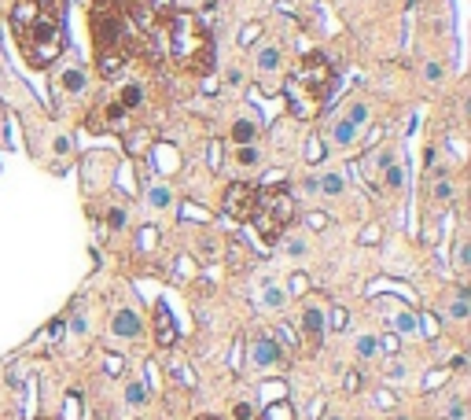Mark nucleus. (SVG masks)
<instances>
[{
  "label": "nucleus",
  "instance_id": "f257e3e1",
  "mask_svg": "<svg viewBox=\"0 0 471 420\" xmlns=\"http://www.w3.org/2000/svg\"><path fill=\"white\" fill-rule=\"evenodd\" d=\"M67 4L63 0H15L11 30L30 67H52L67 48Z\"/></svg>",
  "mask_w": 471,
  "mask_h": 420
},
{
  "label": "nucleus",
  "instance_id": "f03ea898",
  "mask_svg": "<svg viewBox=\"0 0 471 420\" xmlns=\"http://www.w3.org/2000/svg\"><path fill=\"white\" fill-rule=\"evenodd\" d=\"M162 48L177 70L184 74H203L214 67V37L206 23L191 11H177L162 19Z\"/></svg>",
  "mask_w": 471,
  "mask_h": 420
},
{
  "label": "nucleus",
  "instance_id": "7ed1b4c3",
  "mask_svg": "<svg viewBox=\"0 0 471 420\" xmlns=\"http://www.w3.org/2000/svg\"><path fill=\"white\" fill-rule=\"evenodd\" d=\"M335 92V70L332 63L324 59L320 52L302 56V63L287 78V104L299 118H317L324 107H328Z\"/></svg>",
  "mask_w": 471,
  "mask_h": 420
},
{
  "label": "nucleus",
  "instance_id": "20e7f679",
  "mask_svg": "<svg viewBox=\"0 0 471 420\" xmlns=\"http://www.w3.org/2000/svg\"><path fill=\"white\" fill-rule=\"evenodd\" d=\"M295 218V196H291L287 185H269V188H258V203H254V229L258 236L272 244V240H280V233L287 229V221Z\"/></svg>",
  "mask_w": 471,
  "mask_h": 420
},
{
  "label": "nucleus",
  "instance_id": "39448f33",
  "mask_svg": "<svg viewBox=\"0 0 471 420\" xmlns=\"http://www.w3.org/2000/svg\"><path fill=\"white\" fill-rule=\"evenodd\" d=\"M368 122H372L368 100H346L328 122V144L332 148H350V144H357V137L365 133Z\"/></svg>",
  "mask_w": 471,
  "mask_h": 420
},
{
  "label": "nucleus",
  "instance_id": "423d86ee",
  "mask_svg": "<svg viewBox=\"0 0 471 420\" xmlns=\"http://www.w3.org/2000/svg\"><path fill=\"white\" fill-rule=\"evenodd\" d=\"M221 203H225V210H229V214H232L236 221H251L254 203H258V188H254V185H247V181H236V185L225 188Z\"/></svg>",
  "mask_w": 471,
  "mask_h": 420
},
{
  "label": "nucleus",
  "instance_id": "0eeeda50",
  "mask_svg": "<svg viewBox=\"0 0 471 420\" xmlns=\"http://www.w3.org/2000/svg\"><path fill=\"white\" fill-rule=\"evenodd\" d=\"M52 85H56V100H81L89 89V74L81 67H59Z\"/></svg>",
  "mask_w": 471,
  "mask_h": 420
},
{
  "label": "nucleus",
  "instance_id": "6e6552de",
  "mask_svg": "<svg viewBox=\"0 0 471 420\" xmlns=\"http://www.w3.org/2000/svg\"><path fill=\"white\" fill-rule=\"evenodd\" d=\"M280 358H284V350H280V343H276L272 335H254L251 339V354H247L251 369H276Z\"/></svg>",
  "mask_w": 471,
  "mask_h": 420
},
{
  "label": "nucleus",
  "instance_id": "1a4fd4ad",
  "mask_svg": "<svg viewBox=\"0 0 471 420\" xmlns=\"http://www.w3.org/2000/svg\"><path fill=\"white\" fill-rule=\"evenodd\" d=\"M324 332H328V310H324L320 302H306V310H302V335L310 339V347H317Z\"/></svg>",
  "mask_w": 471,
  "mask_h": 420
},
{
  "label": "nucleus",
  "instance_id": "9d476101",
  "mask_svg": "<svg viewBox=\"0 0 471 420\" xmlns=\"http://www.w3.org/2000/svg\"><path fill=\"white\" fill-rule=\"evenodd\" d=\"M394 152L391 148H376V152H372V155H365V163H361V170H365V181L372 185V188H376V192H383V170L387 166H391L394 163Z\"/></svg>",
  "mask_w": 471,
  "mask_h": 420
},
{
  "label": "nucleus",
  "instance_id": "9b49d317",
  "mask_svg": "<svg viewBox=\"0 0 471 420\" xmlns=\"http://www.w3.org/2000/svg\"><path fill=\"white\" fill-rule=\"evenodd\" d=\"M254 67H258V78H262V82H276V78H280V70H284L280 48H276V44H262V48L254 52Z\"/></svg>",
  "mask_w": 471,
  "mask_h": 420
},
{
  "label": "nucleus",
  "instance_id": "f8f14e48",
  "mask_svg": "<svg viewBox=\"0 0 471 420\" xmlns=\"http://www.w3.org/2000/svg\"><path fill=\"white\" fill-rule=\"evenodd\" d=\"M111 332H115L118 339H137L144 332V321H140L137 310L122 306V310H115V317H111Z\"/></svg>",
  "mask_w": 471,
  "mask_h": 420
},
{
  "label": "nucleus",
  "instance_id": "ddd939ff",
  "mask_svg": "<svg viewBox=\"0 0 471 420\" xmlns=\"http://www.w3.org/2000/svg\"><path fill=\"white\" fill-rule=\"evenodd\" d=\"M313 185H317V196H328V199L346 196V177H343V170H324Z\"/></svg>",
  "mask_w": 471,
  "mask_h": 420
},
{
  "label": "nucleus",
  "instance_id": "4468645a",
  "mask_svg": "<svg viewBox=\"0 0 471 420\" xmlns=\"http://www.w3.org/2000/svg\"><path fill=\"white\" fill-rule=\"evenodd\" d=\"M155 339H158V347H170L173 339H177V332H173V317H170V310H166V302H158V306H155Z\"/></svg>",
  "mask_w": 471,
  "mask_h": 420
},
{
  "label": "nucleus",
  "instance_id": "2eb2a0df",
  "mask_svg": "<svg viewBox=\"0 0 471 420\" xmlns=\"http://www.w3.org/2000/svg\"><path fill=\"white\" fill-rule=\"evenodd\" d=\"M391 325H394L398 335H416L420 332V317L409 310V306H394V310H391Z\"/></svg>",
  "mask_w": 471,
  "mask_h": 420
},
{
  "label": "nucleus",
  "instance_id": "dca6fc26",
  "mask_svg": "<svg viewBox=\"0 0 471 420\" xmlns=\"http://www.w3.org/2000/svg\"><path fill=\"white\" fill-rule=\"evenodd\" d=\"M229 137H232V148H239V144H254V137H258V122H254L251 115H239Z\"/></svg>",
  "mask_w": 471,
  "mask_h": 420
},
{
  "label": "nucleus",
  "instance_id": "f3484780",
  "mask_svg": "<svg viewBox=\"0 0 471 420\" xmlns=\"http://www.w3.org/2000/svg\"><path fill=\"white\" fill-rule=\"evenodd\" d=\"M173 203V192L166 185H148V206L155 210V214H166Z\"/></svg>",
  "mask_w": 471,
  "mask_h": 420
},
{
  "label": "nucleus",
  "instance_id": "a211bd4d",
  "mask_svg": "<svg viewBox=\"0 0 471 420\" xmlns=\"http://www.w3.org/2000/svg\"><path fill=\"white\" fill-rule=\"evenodd\" d=\"M118 104H122L125 111H137V107L144 104V85H140V82H125V85L118 89Z\"/></svg>",
  "mask_w": 471,
  "mask_h": 420
},
{
  "label": "nucleus",
  "instance_id": "6ab92c4d",
  "mask_svg": "<svg viewBox=\"0 0 471 420\" xmlns=\"http://www.w3.org/2000/svg\"><path fill=\"white\" fill-rule=\"evenodd\" d=\"M232 159L239 166H262V148L258 144H239V148H232Z\"/></svg>",
  "mask_w": 471,
  "mask_h": 420
},
{
  "label": "nucleus",
  "instance_id": "aec40b11",
  "mask_svg": "<svg viewBox=\"0 0 471 420\" xmlns=\"http://www.w3.org/2000/svg\"><path fill=\"white\" fill-rule=\"evenodd\" d=\"M284 302H287V292H284V288L280 284H265L262 288V306H265V310H284Z\"/></svg>",
  "mask_w": 471,
  "mask_h": 420
},
{
  "label": "nucleus",
  "instance_id": "412c9836",
  "mask_svg": "<svg viewBox=\"0 0 471 420\" xmlns=\"http://www.w3.org/2000/svg\"><path fill=\"white\" fill-rule=\"evenodd\" d=\"M401 185H405V166L394 159V163L383 170V192H398Z\"/></svg>",
  "mask_w": 471,
  "mask_h": 420
},
{
  "label": "nucleus",
  "instance_id": "4be33fe9",
  "mask_svg": "<svg viewBox=\"0 0 471 420\" xmlns=\"http://www.w3.org/2000/svg\"><path fill=\"white\" fill-rule=\"evenodd\" d=\"M284 254L287 258H306V254H310V240H306V236H287L284 240Z\"/></svg>",
  "mask_w": 471,
  "mask_h": 420
},
{
  "label": "nucleus",
  "instance_id": "5701e85b",
  "mask_svg": "<svg viewBox=\"0 0 471 420\" xmlns=\"http://www.w3.org/2000/svg\"><path fill=\"white\" fill-rule=\"evenodd\" d=\"M125 221H129V206L125 203H115V206H111L107 210V225H111V229H125Z\"/></svg>",
  "mask_w": 471,
  "mask_h": 420
},
{
  "label": "nucleus",
  "instance_id": "b1692460",
  "mask_svg": "<svg viewBox=\"0 0 471 420\" xmlns=\"http://www.w3.org/2000/svg\"><path fill=\"white\" fill-rule=\"evenodd\" d=\"M353 350H357V358H365V362H368V358H376L379 339H376V335H361V339H357V347H353Z\"/></svg>",
  "mask_w": 471,
  "mask_h": 420
},
{
  "label": "nucleus",
  "instance_id": "393cba45",
  "mask_svg": "<svg viewBox=\"0 0 471 420\" xmlns=\"http://www.w3.org/2000/svg\"><path fill=\"white\" fill-rule=\"evenodd\" d=\"M125 402H129V406H144V402H148V387H144L140 380H133L125 387Z\"/></svg>",
  "mask_w": 471,
  "mask_h": 420
},
{
  "label": "nucleus",
  "instance_id": "a878e982",
  "mask_svg": "<svg viewBox=\"0 0 471 420\" xmlns=\"http://www.w3.org/2000/svg\"><path fill=\"white\" fill-rule=\"evenodd\" d=\"M471 314V306H467V292H464V288H460V292H457V299H453V306H449V317H457V321H464Z\"/></svg>",
  "mask_w": 471,
  "mask_h": 420
},
{
  "label": "nucleus",
  "instance_id": "bb28decb",
  "mask_svg": "<svg viewBox=\"0 0 471 420\" xmlns=\"http://www.w3.org/2000/svg\"><path fill=\"white\" fill-rule=\"evenodd\" d=\"M442 78H446V67H442L438 59H431L427 67H424V82H427V85H438Z\"/></svg>",
  "mask_w": 471,
  "mask_h": 420
},
{
  "label": "nucleus",
  "instance_id": "cd10ccee",
  "mask_svg": "<svg viewBox=\"0 0 471 420\" xmlns=\"http://www.w3.org/2000/svg\"><path fill=\"white\" fill-rule=\"evenodd\" d=\"M453 262H457L460 273L471 266V244H467V240H460V244H457V254H453Z\"/></svg>",
  "mask_w": 471,
  "mask_h": 420
},
{
  "label": "nucleus",
  "instance_id": "c85d7f7f",
  "mask_svg": "<svg viewBox=\"0 0 471 420\" xmlns=\"http://www.w3.org/2000/svg\"><path fill=\"white\" fill-rule=\"evenodd\" d=\"M103 115H107V125H122L125 122V115H129V111L115 100V104H107V111H103Z\"/></svg>",
  "mask_w": 471,
  "mask_h": 420
},
{
  "label": "nucleus",
  "instance_id": "c756f323",
  "mask_svg": "<svg viewBox=\"0 0 471 420\" xmlns=\"http://www.w3.org/2000/svg\"><path fill=\"white\" fill-rule=\"evenodd\" d=\"M431 196L446 203V199L453 196V185H449V181H446V177H442V181H434V185H431Z\"/></svg>",
  "mask_w": 471,
  "mask_h": 420
},
{
  "label": "nucleus",
  "instance_id": "7c9ffc66",
  "mask_svg": "<svg viewBox=\"0 0 471 420\" xmlns=\"http://www.w3.org/2000/svg\"><path fill=\"white\" fill-rule=\"evenodd\" d=\"M232 420H254V406H251V402H236V406H232Z\"/></svg>",
  "mask_w": 471,
  "mask_h": 420
},
{
  "label": "nucleus",
  "instance_id": "2f4dec72",
  "mask_svg": "<svg viewBox=\"0 0 471 420\" xmlns=\"http://www.w3.org/2000/svg\"><path fill=\"white\" fill-rule=\"evenodd\" d=\"M85 332H89V321L81 317V314H74V317H70V335H74V339H81Z\"/></svg>",
  "mask_w": 471,
  "mask_h": 420
},
{
  "label": "nucleus",
  "instance_id": "473e14b6",
  "mask_svg": "<svg viewBox=\"0 0 471 420\" xmlns=\"http://www.w3.org/2000/svg\"><path fill=\"white\" fill-rule=\"evenodd\" d=\"M449 420H464V402H453L449 406Z\"/></svg>",
  "mask_w": 471,
  "mask_h": 420
},
{
  "label": "nucleus",
  "instance_id": "72a5a7b5",
  "mask_svg": "<svg viewBox=\"0 0 471 420\" xmlns=\"http://www.w3.org/2000/svg\"><path fill=\"white\" fill-rule=\"evenodd\" d=\"M346 387H350V391H357V387H361V376L350 373V376H346Z\"/></svg>",
  "mask_w": 471,
  "mask_h": 420
},
{
  "label": "nucleus",
  "instance_id": "f704fd0d",
  "mask_svg": "<svg viewBox=\"0 0 471 420\" xmlns=\"http://www.w3.org/2000/svg\"><path fill=\"white\" fill-rule=\"evenodd\" d=\"M199 420H218V416H199Z\"/></svg>",
  "mask_w": 471,
  "mask_h": 420
},
{
  "label": "nucleus",
  "instance_id": "c9c22d12",
  "mask_svg": "<svg viewBox=\"0 0 471 420\" xmlns=\"http://www.w3.org/2000/svg\"><path fill=\"white\" fill-rule=\"evenodd\" d=\"M328 420H343V416H328Z\"/></svg>",
  "mask_w": 471,
  "mask_h": 420
}]
</instances>
